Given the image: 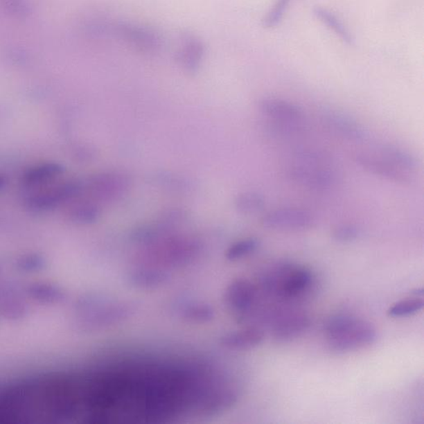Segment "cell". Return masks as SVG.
I'll use <instances>...</instances> for the list:
<instances>
[{
	"label": "cell",
	"instance_id": "f1b7e54d",
	"mask_svg": "<svg viewBox=\"0 0 424 424\" xmlns=\"http://www.w3.org/2000/svg\"><path fill=\"white\" fill-rule=\"evenodd\" d=\"M17 266L24 272H36V271L41 270L42 267L44 266V260L39 256L30 254V256L19 258Z\"/></svg>",
	"mask_w": 424,
	"mask_h": 424
},
{
	"label": "cell",
	"instance_id": "52a82bcc",
	"mask_svg": "<svg viewBox=\"0 0 424 424\" xmlns=\"http://www.w3.org/2000/svg\"><path fill=\"white\" fill-rule=\"evenodd\" d=\"M262 224L275 231H304L316 227L315 215L307 209L283 206L271 210L263 216Z\"/></svg>",
	"mask_w": 424,
	"mask_h": 424
},
{
	"label": "cell",
	"instance_id": "5b68a950",
	"mask_svg": "<svg viewBox=\"0 0 424 424\" xmlns=\"http://www.w3.org/2000/svg\"><path fill=\"white\" fill-rule=\"evenodd\" d=\"M258 109L272 123V128L281 134H297L303 130L305 113L299 105L292 101L265 97L260 100Z\"/></svg>",
	"mask_w": 424,
	"mask_h": 424
},
{
	"label": "cell",
	"instance_id": "277c9868",
	"mask_svg": "<svg viewBox=\"0 0 424 424\" xmlns=\"http://www.w3.org/2000/svg\"><path fill=\"white\" fill-rule=\"evenodd\" d=\"M269 324L274 340L288 342L302 336L311 326V318L299 309L271 308L261 312L260 318Z\"/></svg>",
	"mask_w": 424,
	"mask_h": 424
},
{
	"label": "cell",
	"instance_id": "e0dca14e",
	"mask_svg": "<svg viewBox=\"0 0 424 424\" xmlns=\"http://www.w3.org/2000/svg\"><path fill=\"white\" fill-rule=\"evenodd\" d=\"M126 186L124 178L117 175H101L91 182V190L96 197L106 200L118 197L124 192Z\"/></svg>",
	"mask_w": 424,
	"mask_h": 424
},
{
	"label": "cell",
	"instance_id": "603a6c76",
	"mask_svg": "<svg viewBox=\"0 0 424 424\" xmlns=\"http://www.w3.org/2000/svg\"><path fill=\"white\" fill-rule=\"evenodd\" d=\"M26 306L18 299L6 298L0 302V315L6 319L19 320L26 316Z\"/></svg>",
	"mask_w": 424,
	"mask_h": 424
},
{
	"label": "cell",
	"instance_id": "3957f363",
	"mask_svg": "<svg viewBox=\"0 0 424 424\" xmlns=\"http://www.w3.org/2000/svg\"><path fill=\"white\" fill-rule=\"evenodd\" d=\"M299 156L300 164L288 171L291 182L315 192H326L337 188L341 175L336 169L328 166L325 156L316 152H304Z\"/></svg>",
	"mask_w": 424,
	"mask_h": 424
},
{
	"label": "cell",
	"instance_id": "8992f818",
	"mask_svg": "<svg viewBox=\"0 0 424 424\" xmlns=\"http://www.w3.org/2000/svg\"><path fill=\"white\" fill-rule=\"evenodd\" d=\"M106 35L128 46L139 54L155 55L162 48V38L150 28L134 24L117 22L106 25Z\"/></svg>",
	"mask_w": 424,
	"mask_h": 424
},
{
	"label": "cell",
	"instance_id": "7a4b0ae2",
	"mask_svg": "<svg viewBox=\"0 0 424 424\" xmlns=\"http://www.w3.org/2000/svg\"><path fill=\"white\" fill-rule=\"evenodd\" d=\"M325 334L330 349L339 353L364 348L377 338L371 322L348 315L330 317L325 324Z\"/></svg>",
	"mask_w": 424,
	"mask_h": 424
},
{
	"label": "cell",
	"instance_id": "484cf974",
	"mask_svg": "<svg viewBox=\"0 0 424 424\" xmlns=\"http://www.w3.org/2000/svg\"><path fill=\"white\" fill-rule=\"evenodd\" d=\"M99 214L98 207L91 203L85 202L76 205L71 212L74 220L83 223L94 222L98 218Z\"/></svg>",
	"mask_w": 424,
	"mask_h": 424
},
{
	"label": "cell",
	"instance_id": "4316f807",
	"mask_svg": "<svg viewBox=\"0 0 424 424\" xmlns=\"http://www.w3.org/2000/svg\"><path fill=\"white\" fill-rule=\"evenodd\" d=\"M182 315L189 321L204 322L212 319L214 310L209 305L193 304L186 307Z\"/></svg>",
	"mask_w": 424,
	"mask_h": 424
},
{
	"label": "cell",
	"instance_id": "4fadbf2b",
	"mask_svg": "<svg viewBox=\"0 0 424 424\" xmlns=\"http://www.w3.org/2000/svg\"><path fill=\"white\" fill-rule=\"evenodd\" d=\"M205 53V45L201 39L186 35L182 37L180 48L175 55L176 62L186 74L194 75L200 69Z\"/></svg>",
	"mask_w": 424,
	"mask_h": 424
},
{
	"label": "cell",
	"instance_id": "d6986e66",
	"mask_svg": "<svg viewBox=\"0 0 424 424\" xmlns=\"http://www.w3.org/2000/svg\"><path fill=\"white\" fill-rule=\"evenodd\" d=\"M266 202L263 195L258 192H245L238 195L236 199V207L240 213L254 215L264 210Z\"/></svg>",
	"mask_w": 424,
	"mask_h": 424
},
{
	"label": "cell",
	"instance_id": "44dd1931",
	"mask_svg": "<svg viewBox=\"0 0 424 424\" xmlns=\"http://www.w3.org/2000/svg\"><path fill=\"white\" fill-rule=\"evenodd\" d=\"M260 244V240L256 238H247L237 241L229 247L226 257L231 261L241 260L256 252Z\"/></svg>",
	"mask_w": 424,
	"mask_h": 424
},
{
	"label": "cell",
	"instance_id": "cb8c5ba5",
	"mask_svg": "<svg viewBox=\"0 0 424 424\" xmlns=\"http://www.w3.org/2000/svg\"><path fill=\"white\" fill-rule=\"evenodd\" d=\"M315 15L317 18H319L321 22H324L326 25L332 29V30L337 33L339 37L342 38L343 41L351 44L353 41L351 35L348 31L346 30L344 25L337 19V17L330 14V12L324 10V8H317Z\"/></svg>",
	"mask_w": 424,
	"mask_h": 424
},
{
	"label": "cell",
	"instance_id": "ffe728a7",
	"mask_svg": "<svg viewBox=\"0 0 424 424\" xmlns=\"http://www.w3.org/2000/svg\"><path fill=\"white\" fill-rule=\"evenodd\" d=\"M168 274L163 271L141 270L136 271L130 277V281L135 286L141 288H156L168 281Z\"/></svg>",
	"mask_w": 424,
	"mask_h": 424
},
{
	"label": "cell",
	"instance_id": "8fae6325",
	"mask_svg": "<svg viewBox=\"0 0 424 424\" xmlns=\"http://www.w3.org/2000/svg\"><path fill=\"white\" fill-rule=\"evenodd\" d=\"M37 190L28 199V206L35 210H46L76 196L79 186L75 182H66L53 186L51 184Z\"/></svg>",
	"mask_w": 424,
	"mask_h": 424
},
{
	"label": "cell",
	"instance_id": "7c38bea8",
	"mask_svg": "<svg viewBox=\"0 0 424 424\" xmlns=\"http://www.w3.org/2000/svg\"><path fill=\"white\" fill-rule=\"evenodd\" d=\"M86 306H87V304ZM130 308L126 305L113 304L109 306L92 308L82 310V315L79 317V326L88 330L103 328L121 321L129 315Z\"/></svg>",
	"mask_w": 424,
	"mask_h": 424
},
{
	"label": "cell",
	"instance_id": "7402d4cb",
	"mask_svg": "<svg viewBox=\"0 0 424 424\" xmlns=\"http://www.w3.org/2000/svg\"><path fill=\"white\" fill-rule=\"evenodd\" d=\"M424 307L422 299L414 298L400 301L390 307L388 315L392 317H404L416 315Z\"/></svg>",
	"mask_w": 424,
	"mask_h": 424
},
{
	"label": "cell",
	"instance_id": "ba28073f",
	"mask_svg": "<svg viewBox=\"0 0 424 424\" xmlns=\"http://www.w3.org/2000/svg\"><path fill=\"white\" fill-rule=\"evenodd\" d=\"M258 288L248 279H239L227 288L224 301L232 312L240 319L251 315L258 303Z\"/></svg>",
	"mask_w": 424,
	"mask_h": 424
},
{
	"label": "cell",
	"instance_id": "f546056e",
	"mask_svg": "<svg viewBox=\"0 0 424 424\" xmlns=\"http://www.w3.org/2000/svg\"><path fill=\"white\" fill-rule=\"evenodd\" d=\"M4 184V180L3 178L2 177H0V188H1V186Z\"/></svg>",
	"mask_w": 424,
	"mask_h": 424
},
{
	"label": "cell",
	"instance_id": "83f0119b",
	"mask_svg": "<svg viewBox=\"0 0 424 424\" xmlns=\"http://www.w3.org/2000/svg\"><path fill=\"white\" fill-rule=\"evenodd\" d=\"M292 0H278L273 10H271L268 16L264 20V25L266 28L275 26L283 18V12L290 6Z\"/></svg>",
	"mask_w": 424,
	"mask_h": 424
},
{
	"label": "cell",
	"instance_id": "30bf717a",
	"mask_svg": "<svg viewBox=\"0 0 424 424\" xmlns=\"http://www.w3.org/2000/svg\"><path fill=\"white\" fill-rule=\"evenodd\" d=\"M326 126L333 132L347 141L362 143L366 141L368 133L364 127L354 118L337 109H326L322 114Z\"/></svg>",
	"mask_w": 424,
	"mask_h": 424
},
{
	"label": "cell",
	"instance_id": "9c48e42d",
	"mask_svg": "<svg viewBox=\"0 0 424 424\" xmlns=\"http://www.w3.org/2000/svg\"><path fill=\"white\" fill-rule=\"evenodd\" d=\"M354 161L362 170L369 175L398 184H409L411 182L409 173L400 170L385 158L367 152H358L354 156Z\"/></svg>",
	"mask_w": 424,
	"mask_h": 424
},
{
	"label": "cell",
	"instance_id": "9a60e30c",
	"mask_svg": "<svg viewBox=\"0 0 424 424\" xmlns=\"http://www.w3.org/2000/svg\"><path fill=\"white\" fill-rule=\"evenodd\" d=\"M265 339L263 330L258 328H248L224 335L220 344L227 349L245 351L260 346Z\"/></svg>",
	"mask_w": 424,
	"mask_h": 424
},
{
	"label": "cell",
	"instance_id": "d4e9b609",
	"mask_svg": "<svg viewBox=\"0 0 424 424\" xmlns=\"http://www.w3.org/2000/svg\"><path fill=\"white\" fill-rule=\"evenodd\" d=\"M362 235V228L355 224H342L334 228L333 238L338 243L346 244L354 242Z\"/></svg>",
	"mask_w": 424,
	"mask_h": 424
},
{
	"label": "cell",
	"instance_id": "6da1fadb",
	"mask_svg": "<svg viewBox=\"0 0 424 424\" xmlns=\"http://www.w3.org/2000/svg\"><path fill=\"white\" fill-rule=\"evenodd\" d=\"M316 285L315 275L310 270L290 261L274 263L263 271L260 278L261 290L283 303L306 299Z\"/></svg>",
	"mask_w": 424,
	"mask_h": 424
},
{
	"label": "cell",
	"instance_id": "ac0fdd59",
	"mask_svg": "<svg viewBox=\"0 0 424 424\" xmlns=\"http://www.w3.org/2000/svg\"><path fill=\"white\" fill-rule=\"evenodd\" d=\"M27 294L29 298L41 304L54 305L65 299V292L60 287L46 282L30 284L27 288Z\"/></svg>",
	"mask_w": 424,
	"mask_h": 424
},
{
	"label": "cell",
	"instance_id": "5bb4252c",
	"mask_svg": "<svg viewBox=\"0 0 424 424\" xmlns=\"http://www.w3.org/2000/svg\"><path fill=\"white\" fill-rule=\"evenodd\" d=\"M61 165L46 163L29 168L23 177V184L27 188L35 190L53 184L62 175Z\"/></svg>",
	"mask_w": 424,
	"mask_h": 424
},
{
	"label": "cell",
	"instance_id": "2e32d148",
	"mask_svg": "<svg viewBox=\"0 0 424 424\" xmlns=\"http://www.w3.org/2000/svg\"><path fill=\"white\" fill-rule=\"evenodd\" d=\"M384 158L400 170L410 173L419 168V162L414 152L396 144H385L381 148Z\"/></svg>",
	"mask_w": 424,
	"mask_h": 424
}]
</instances>
